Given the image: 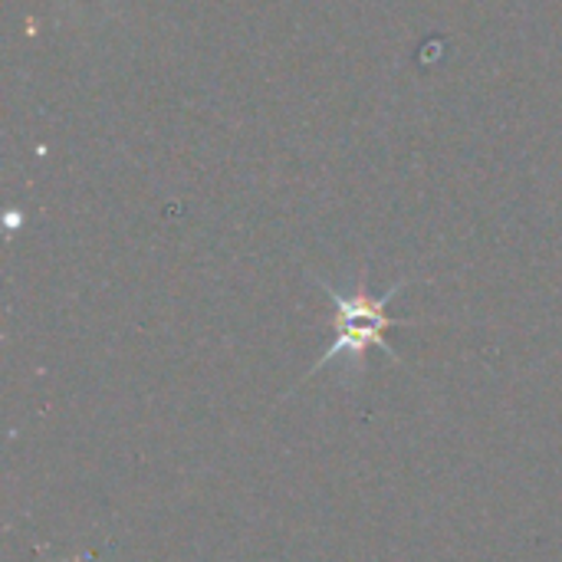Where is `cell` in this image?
<instances>
[{
    "mask_svg": "<svg viewBox=\"0 0 562 562\" xmlns=\"http://www.w3.org/2000/svg\"><path fill=\"white\" fill-rule=\"evenodd\" d=\"M313 280L326 290V296H329L333 306H336V316H333L336 342L329 346V352H323V356L313 362V369L306 372V379L316 375V372L326 369V366H339V382H342L346 389H356L359 379L366 375V359H369V349H372V346L382 349L392 362H402L398 352L389 346L385 333L395 329V326H408V323H412V319H395V316H389V303L408 286V280L392 283L382 296H372V290L366 286L362 277L356 280L352 290H336V286H333L329 280H323V277H313ZM306 379H303V382H306Z\"/></svg>",
    "mask_w": 562,
    "mask_h": 562,
    "instance_id": "cell-1",
    "label": "cell"
},
{
    "mask_svg": "<svg viewBox=\"0 0 562 562\" xmlns=\"http://www.w3.org/2000/svg\"><path fill=\"white\" fill-rule=\"evenodd\" d=\"M69 562H89V557H82V560H69Z\"/></svg>",
    "mask_w": 562,
    "mask_h": 562,
    "instance_id": "cell-2",
    "label": "cell"
}]
</instances>
